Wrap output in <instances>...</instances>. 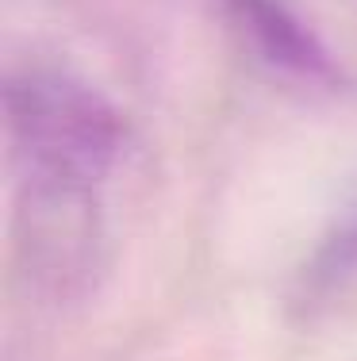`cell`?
Here are the masks:
<instances>
[{
  "instance_id": "cell-1",
  "label": "cell",
  "mask_w": 357,
  "mask_h": 361,
  "mask_svg": "<svg viewBox=\"0 0 357 361\" xmlns=\"http://www.w3.org/2000/svg\"><path fill=\"white\" fill-rule=\"evenodd\" d=\"M4 116L23 173L81 177L100 185L123 146L115 108L89 85L54 70L8 77Z\"/></svg>"
},
{
  "instance_id": "cell-2",
  "label": "cell",
  "mask_w": 357,
  "mask_h": 361,
  "mask_svg": "<svg viewBox=\"0 0 357 361\" xmlns=\"http://www.w3.org/2000/svg\"><path fill=\"white\" fill-rule=\"evenodd\" d=\"M96 180L23 173L20 185V254L42 292L70 300L89 288L100 265V200Z\"/></svg>"
},
{
  "instance_id": "cell-3",
  "label": "cell",
  "mask_w": 357,
  "mask_h": 361,
  "mask_svg": "<svg viewBox=\"0 0 357 361\" xmlns=\"http://www.w3.org/2000/svg\"><path fill=\"white\" fill-rule=\"evenodd\" d=\"M227 4H231V16L242 27V35L253 42V50L269 66L327 85H334L342 77L334 58L322 50V42L280 0H227Z\"/></svg>"
}]
</instances>
